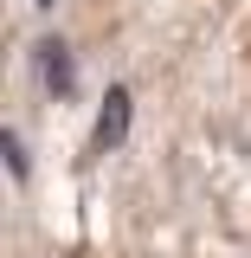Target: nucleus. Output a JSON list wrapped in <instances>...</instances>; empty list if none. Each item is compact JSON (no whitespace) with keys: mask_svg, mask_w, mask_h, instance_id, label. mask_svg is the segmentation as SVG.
<instances>
[{"mask_svg":"<svg viewBox=\"0 0 251 258\" xmlns=\"http://www.w3.org/2000/svg\"><path fill=\"white\" fill-rule=\"evenodd\" d=\"M39 7H52V0H39Z\"/></svg>","mask_w":251,"mask_h":258,"instance_id":"4","label":"nucleus"},{"mask_svg":"<svg viewBox=\"0 0 251 258\" xmlns=\"http://www.w3.org/2000/svg\"><path fill=\"white\" fill-rule=\"evenodd\" d=\"M0 142H7V174H13V181H26V149H20V136L7 129Z\"/></svg>","mask_w":251,"mask_h":258,"instance_id":"3","label":"nucleus"},{"mask_svg":"<svg viewBox=\"0 0 251 258\" xmlns=\"http://www.w3.org/2000/svg\"><path fill=\"white\" fill-rule=\"evenodd\" d=\"M32 64H39V78H45L52 97H71V45L64 39H39L32 45Z\"/></svg>","mask_w":251,"mask_h":258,"instance_id":"2","label":"nucleus"},{"mask_svg":"<svg viewBox=\"0 0 251 258\" xmlns=\"http://www.w3.org/2000/svg\"><path fill=\"white\" fill-rule=\"evenodd\" d=\"M129 110H135V103H129V91H123V84H110V91H103V110H97L91 155H110V149H116V142L129 136Z\"/></svg>","mask_w":251,"mask_h":258,"instance_id":"1","label":"nucleus"}]
</instances>
